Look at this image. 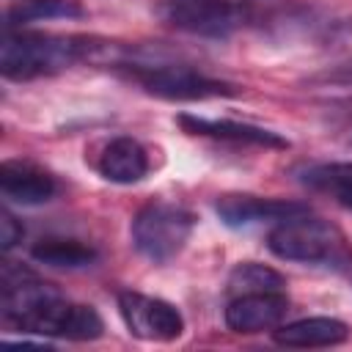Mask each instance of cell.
Masks as SVG:
<instances>
[{"label": "cell", "instance_id": "19", "mask_svg": "<svg viewBox=\"0 0 352 352\" xmlns=\"http://www.w3.org/2000/svg\"><path fill=\"white\" fill-rule=\"evenodd\" d=\"M22 234H25L22 223H19L8 209H3V212H0V245H3V250L16 248V245L22 242Z\"/></svg>", "mask_w": 352, "mask_h": 352}, {"label": "cell", "instance_id": "8", "mask_svg": "<svg viewBox=\"0 0 352 352\" xmlns=\"http://www.w3.org/2000/svg\"><path fill=\"white\" fill-rule=\"evenodd\" d=\"M214 212H217V217L228 228H253V226H264V223L278 226L286 217L308 212V206L297 204V201H278V198H258V195L228 192V195L217 198Z\"/></svg>", "mask_w": 352, "mask_h": 352}, {"label": "cell", "instance_id": "13", "mask_svg": "<svg viewBox=\"0 0 352 352\" xmlns=\"http://www.w3.org/2000/svg\"><path fill=\"white\" fill-rule=\"evenodd\" d=\"M275 341L283 346H333L349 338V327L333 316H308L272 330Z\"/></svg>", "mask_w": 352, "mask_h": 352}, {"label": "cell", "instance_id": "18", "mask_svg": "<svg viewBox=\"0 0 352 352\" xmlns=\"http://www.w3.org/2000/svg\"><path fill=\"white\" fill-rule=\"evenodd\" d=\"M327 47L336 55L352 60V19H344L327 30Z\"/></svg>", "mask_w": 352, "mask_h": 352}, {"label": "cell", "instance_id": "2", "mask_svg": "<svg viewBox=\"0 0 352 352\" xmlns=\"http://www.w3.org/2000/svg\"><path fill=\"white\" fill-rule=\"evenodd\" d=\"M107 55H110L107 44H96L94 38H82V36L6 30L0 44V72L11 80H33Z\"/></svg>", "mask_w": 352, "mask_h": 352}, {"label": "cell", "instance_id": "17", "mask_svg": "<svg viewBox=\"0 0 352 352\" xmlns=\"http://www.w3.org/2000/svg\"><path fill=\"white\" fill-rule=\"evenodd\" d=\"M300 182L314 187V190H324L333 192L336 198L344 192H352V162H322V165H308L300 173Z\"/></svg>", "mask_w": 352, "mask_h": 352}, {"label": "cell", "instance_id": "9", "mask_svg": "<svg viewBox=\"0 0 352 352\" xmlns=\"http://www.w3.org/2000/svg\"><path fill=\"white\" fill-rule=\"evenodd\" d=\"M289 311V300L283 292H256L236 294L226 308V324L234 333H264L275 330Z\"/></svg>", "mask_w": 352, "mask_h": 352}, {"label": "cell", "instance_id": "15", "mask_svg": "<svg viewBox=\"0 0 352 352\" xmlns=\"http://www.w3.org/2000/svg\"><path fill=\"white\" fill-rule=\"evenodd\" d=\"M74 16H82V8L77 0H22L8 11L6 30L41 22V19H74Z\"/></svg>", "mask_w": 352, "mask_h": 352}, {"label": "cell", "instance_id": "5", "mask_svg": "<svg viewBox=\"0 0 352 352\" xmlns=\"http://www.w3.org/2000/svg\"><path fill=\"white\" fill-rule=\"evenodd\" d=\"M129 66V74L151 94L160 99H173V102H198V99H214V96H231L234 88L223 80L206 77L198 69L187 63H143L132 60L124 63Z\"/></svg>", "mask_w": 352, "mask_h": 352}, {"label": "cell", "instance_id": "6", "mask_svg": "<svg viewBox=\"0 0 352 352\" xmlns=\"http://www.w3.org/2000/svg\"><path fill=\"white\" fill-rule=\"evenodd\" d=\"M162 14L173 28L198 36H228L253 19V8L220 0H165Z\"/></svg>", "mask_w": 352, "mask_h": 352}, {"label": "cell", "instance_id": "11", "mask_svg": "<svg viewBox=\"0 0 352 352\" xmlns=\"http://www.w3.org/2000/svg\"><path fill=\"white\" fill-rule=\"evenodd\" d=\"M179 124L190 135H204V138H217V140H231V143H253V146H272V148H286L289 140L280 138L278 132H270L264 126L253 124H239L228 118H201V116H179Z\"/></svg>", "mask_w": 352, "mask_h": 352}, {"label": "cell", "instance_id": "21", "mask_svg": "<svg viewBox=\"0 0 352 352\" xmlns=\"http://www.w3.org/2000/svg\"><path fill=\"white\" fill-rule=\"evenodd\" d=\"M338 204H341V206H346V209H352V192H344V195H338Z\"/></svg>", "mask_w": 352, "mask_h": 352}, {"label": "cell", "instance_id": "12", "mask_svg": "<svg viewBox=\"0 0 352 352\" xmlns=\"http://www.w3.org/2000/svg\"><path fill=\"white\" fill-rule=\"evenodd\" d=\"M96 170L113 184H135L148 173V154L135 138H113L102 148Z\"/></svg>", "mask_w": 352, "mask_h": 352}, {"label": "cell", "instance_id": "1", "mask_svg": "<svg viewBox=\"0 0 352 352\" xmlns=\"http://www.w3.org/2000/svg\"><path fill=\"white\" fill-rule=\"evenodd\" d=\"M3 319L22 333L58 336L69 341H94L102 336V316L91 305H77L60 297V292L33 272L3 264Z\"/></svg>", "mask_w": 352, "mask_h": 352}, {"label": "cell", "instance_id": "16", "mask_svg": "<svg viewBox=\"0 0 352 352\" xmlns=\"http://www.w3.org/2000/svg\"><path fill=\"white\" fill-rule=\"evenodd\" d=\"M286 278L280 272H275L267 264H256V261H242L231 270L228 275V294H256V292H283Z\"/></svg>", "mask_w": 352, "mask_h": 352}, {"label": "cell", "instance_id": "4", "mask_svg": "<svg viewBox=\"0 0 352 352\" xmlns=\"http://www.w3.org/2000/svg\"><path fill=\"white\" fill-rule=\"evenodd\" d=\"M195 228V214L179 204L151 201L132 220V245L148 261L173 258L190 239Z\"/></svg>", "mask_w": 352, "mask_h": 352}, {"label": "cell", "instance_id": "20", "mask_svg": "<svg viewBox=\"0 0 352 352\" xmlns=\"http://www.w3.org/2000/svg\"><path fill=\"white\" fill-rule=\"evenodd\" d=\"M220 3H231V6H245V8H253L256 3H264V0H220Z\"/></svg>", "mask_w": 352, "mask_h": 352}, {"label": "cell", "instance_id": "10", "mask_svg": "<svg viewBox=\"0 0 352 352\" xmlns=\"http://www.w3.org/2000/svg\"><path fill=\"white\" fill-rule=\"evenodd\" d=\"M0 190L14 204L38 206V204H47L55 195L58 184L47 170H41L33 162L6 160L0 165Z\"/></svg>", "mask_w": 352, "mask_h": 352}, {"label": "cell", "instance_id": "7", "mask_svg": "<svg viewBox=\"0 0 352 352\" xmlns=\"http://www.w3.org/2000/svg\"><path fill=\"white\" fill-rule=\"evenodd\" d=\"M118 311L132 336L143 341H176L184 333V316L165 300L140 292H121Z\"/></svg>", "mask_w": 352, "mask_h": 352}, {"label": "cell", "instance_id": "14", "mask_svg": "<svg viewBox=\"0 0 352 352\" xmlns=\"http://www.w3.org/2000/svg\"><path fill=\"white\" fill-rule=\"evenodd\" d=\"M30 256L38 264L58 267V270H82V267H91L96 261V250L91 245L77 242V239H60V236L38 239L33 245Z\"/></svg>", "mask_w": 352, "mask_h": 352}, {"label": "cell", "instance_id": "3", "mask_svg": "<svg viewBox=\"0 0 352 352\" xmlns=\"http://www.w3.org/2000/svg\"><path fill=\"white\" fill-rule=\"evenodd\" d=\"M267 248L283 261H300L314 267L344 270L352 261V250L341 228L308 212L286 217L278 226H272Z\"/></svg>", "mask_w": 352, "mask_h": 352}]
</instances>
